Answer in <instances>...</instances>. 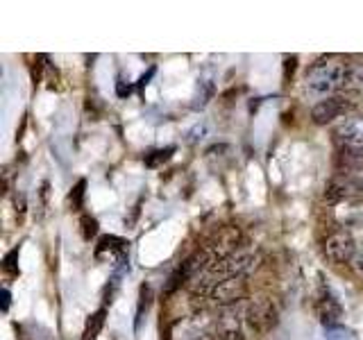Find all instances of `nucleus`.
Here are the masks:
<instances>
[{
    "instance_id": "nucleus-14",
    "label": "nucleus",
    "mask_w": 363,
    "mask_h": 340,
    "mask_svg": "<svg viewBox=\"0 0 363 340\" xmlns=\"http://www.w3.org/2000/svg\"><path fill=\"white\" fill-rule=\"evenodd\" d=\"M207 134H209V125L207 123H200V125H196V128L189 132V143L204 141V139H207Z\"/></svg>"
},
{
    "instance_id": "nucleus-3",
    "label": "nucleus",
    "mask_w": 363,
    "mask_h": 340,
    "mask_svg": "<svg viewBox=\"0 0 363 340\" xmlns=\"http://www.w3.org/2000/svg\"><path fill=\"white\" fill-rule=\"evenodd\" d=\"M243 322L257 334H266L277 324V306L270 300H255L245 306Z\"/></svg>"
},
{
    "instance_id": "nucleus-6",
    "label": "nucleus",
    "mask_w": 363,
    "mask_h": 340,
    "mask_svg": "<svg viewBox=\"0 0 363 340\" xmlns=\"http://www.w3.org/2000/svg\"><path fill=\"white\" fill-rule=\"evenodd\" d=\"M347 100L345 98H340V96H332V98H325L320 102H315L313 109H311V118L313 123L318 125H327V123H332L336 118H340L343 113L347 111Z\"/></svg>"
},
{
    "instance_id": "nucleus-2",
    "label": "nucleus",
    "mask_w": 363,
    "mask_h": 340,
    "mask_svg": "<svg viewBox=\"0 0 363 340\" xmlns=\"http://www.w3.org/2000/svg\"><path fill=\"white\" fill-rule=\"evenodd\" d=\"M261 256L257 252H234L230 259L220 261L209 270V275H223L225 279H245L259 268Z\"/></svg>"
},
{
    "instance_id": "nucleus-11",
    "label": "nucleus",
    "mask_w": 363,
    "mask_h": 340,
    "mask_svg": "<svg viewBox=\"0 0 363 340\" xmlns=\"http://www.w3.org/2000/svg\"><path fill=\"white\" fill-rule=\"evenodd\" d=\"M345 86L363 91V62L361 64H347V82Z\"/></svg>"
},
{
    "instance_id": "nucleus-8",
    "label": "nucleus",
    "mask_w": 363,
    "mask_h": 340,
    "mask_svg": "<svg viewBox=\"0 0 363 340\" xmlns=\"http://www.w3.org/2000/svg\"><path fill=\"white\" fill-rule=\"evenodd\" d=\"M318 315H320L323 324L329 329V327H338V320H340V306L338 302L332 298V295H325V298L318 302Z\"/></svg>"
},
{
    "instance_id": "nucleus-4",
    "label": "nucleus",
    "mask_w": 363,
    "mask_h": 340,
    "mask_svg": "<svg viewBox=\"0 0 363 340\" xmlns=\"http://www.w3.org/2000/svg\"><path fill=\"white\" fill-rule=\"evenodd\" d=\"M357 241L347 232H336L325 241V256L332 264H352L357 256Z\"/></svg>"
},
{
    "instance_id": "nucleus-9",
    "label": "nucleus",
    "mask_w": 363,
    "mask_h": 340,
    "mask_svg": "<svg viewBox=\"0 0 363 340\" xmlns=\"http://www.w3.org/2000/svg\"><path fill=\"white\" fill-rule=\"evenodd\" d=\"M218 332H220V340H243L241 322L232 313H227L218 320Z\"/></svg>"
},
{
    "instance_id": "nucleus-10",
    "label": "nucleus",
    "mask_w": 363,
    "mask_h": 340,
    "mask_svg": "<svg viewBox=\"0 0 363 340\" xmlns=\"http://www.w3.org/2000/svg\"><path fill=\"white\" fill-rule=\"evenodd\" d=\"M102 324H105V311H98L89 317V322L84 327V334H82V340H96L98 334L102 332Z\"/></svg>"
},
{
    "instance_id": "nucleus-17",
    "label": "nucleus",
    "mask_w": 363,
    "mask_h": 340,
    "mask_svg": "<svg viewBox=\"0 0 363 340\" xmlns=\"http://www.w3.org/2000/svg\"><path fill=\"white\" fill-rule=\"evenodd\" d=\"M352 268H354L359 275H363V245L357 249V256H354V261H352Z\"/></svg>"
},
{
    "instance_id": "nucleus-5",
    "label": "nucleus",
    "mask_w": 363,
    "mask_h": 340,
    "mask_svg": "<svg viewBox=\"0 0 363 340\" xmlns=\"http://www.w3.org/2000/svg\"><path fill=\"white\" fill-rule=\"evenodd\" d=\"M247 298V283L243 279H220L211 286V300L220 306H232Z\"/></svg>"
},
{
    "instance_id": "nucleus-1",
    "label": "nucleus",
    "mask_w": 363,
    "mask_h": 340,
    "mask_svg": "<svg viewBox=\"0 0 363 340\" xmlns=\"http://www.w3.org/2000/svg\"><path fill=\"white\" fill-rule=\"evenodd\" d=\"M347 82V64H343L336 57H327L313 64V68L306 75V91L313 98H332L338 89H343Z\"/></svg>"
},
{
    "instance_id": "nucleus-16",
    "label": "nucleus",
    "mask_w": 363,
    "mask_h": 340,
    "mask_svg": "<svg viewBox=\"0 0 363 340\" xmlns=\"http://www.w3.org/2000/svg\"><path fill=\"white\" fill-rule=\"evenodd\" d=\"M82 225H84V238L89 241L91 236H96V232H98V222L94 220V218H82Z\"/></svg>"
},
{
    "instance_id": "nucleus-12",
    "label": "nucleus",
    "mask_w": 363,
    "mask_h": 340,
    "mask_svg": "<svg viewBox=\"0 0 363 340\" xmlns=\"http://www.w3.org/2000/svg\"><path fill=\"white\" fill-rule=\"evenodd\" d=\"M211 96H213V84L209 82V79H204V82L198 84V94H196V98H193V109H202L209 102Z\"/></svg>"
},
{
    "instance_id": "nucleus-18",
    "label": "nucleus",
    "mask_w": 363,
    "mask_h": 340,
    "mask_svg": "<svg viewBox=\"0 0 363 340\" xmlns=\"http://www.w3.org/2000/svg\"><path fill=\"white\" fill-rule=\"evenodd\" d=\"M184 340H213V338L207 332H191V334H186Z\"/></svg>"
},
{
    "instance_id": "nucleus-13",
    "label": "nucleus",
    "mask_w": 363,
    "mask_h": 340,
    "mask_svg": "<svg viewBox=\"0 0 363 340\" xmlns=\"http://www.w3.org/2000/svg\"><path fill=\"white\" fill-rule=\"evenodd\" d=\"M343 164L345 166H363V147H350L347 145V150H343Z\"/></svg>"
},
{
    "instance_id": "nucleus-7",
    "label": "nucleus",
    "mask_w": 363,
    "mask_h": 340,
    "mask_svg": "<svg viewBox=\"0 0 363 340\" xmlns=\"http://www.w3.org/2000/svg\"><path fill=\"white\" fill-rule=\"evenodd\" d=\"M336 134L350 147H363V116H352L338 123Z\"/></svg>"
},
{
    "instance_id": "nucleus-15",
    "label": "nucleus",
    "mask_w": 363,
    "mask_h": 340,
    "mask_svg": "<svg viewBox=\"0 0 363 340\" xmlns=\"http://www.w3.org/2000/svg\"><path fill=\"white\" fill-rule=\"evenodd\" d=\"M170 152H173V147H166V150H157V152H152L155 157H147V159H145V164L150 166V168H155L157 164L168 162V159H170Z\"/></svg>"
}]
</instances>
